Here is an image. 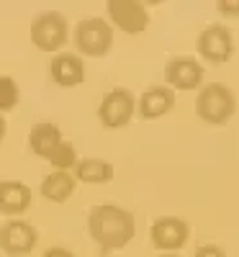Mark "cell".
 <instances>
[{"label":"cell","instance_id":"1","mask_svg":"<svg viewBox=\"0 0 239 257\" xmlns=\"http://www.w3.org/2000/svg\"><path fill=\"white\" fill-rule=\"evenodd\" d=\"M88 234L95 242L100 254L121 252L137 234L134 213L118 203H111V201L98 203L88 213Z\"/></svg>","mask_w":239,"mask_h":257},{"label":"cell","instance_id":"2","mask_svg":"<svg viewBox=\"0 0 239 257\" xmlns=\"http://www.w3.org/2000/svg\"><path fill=\"white\" fill-rule=\"evenodd\" d=\"M72 31H70V21L64 13L59 11H41L34 16L31 26H29V39L31 44L39 52H47V54H59L62 47L70 41Z\"/></svg>","mask_w":239,"mask_h":257},{"label":"cell","instance_id":"3","mask_svg":"<svg viewBox=\"0 0 239 257\" xmlns=\"http://www.w3.org/2000/svg\"><path fill=\"white\" fill-rule=\"evenodd\" d=\"M72 44L80 57H105L113 47V26L100 16H88L72 29Z\"/></svg>","mask_w":239,"mask_h":257},{"label":"cell","instance_id":"4","mask_svg":"<svg viewBox=\"0 0 239 257\" xmlns=\"http://www.w3.org/2000/svg\"><path fill=\"white\" fill-rule=\"evenodd\" d=\"M236 111V98L234 93L221 82H208L195 95V116L211 126L226 123Z\"/></svg>","mask_w":239,"mask_h":257},{"label":"cell","instance_id":"5","mask_svg":"<svg viewBox=\"0 0 239 257\" xmlns=\"http://www.w3.org/2000/svg\"><path fill=\"white\" fill-rule=\"evenodd\" d=\"M137 116V98L126 88H111L98 105V121L103 128H124Z\"/></svg>","mask_w":239,"mask_h":257},{"label":"cell","instance_id":"6","mask_svg":"<svg viewBox=\"0 0 239 257\" xmlns=\"http://www.w3.org/2000/svg\"><path fill=\"white\" fill-rule=\"evenodd\" d=\"M105 16L113 29H118L121 34H129V36L144 34L149 26V11L139 0H108Z\"/></svg>","mask_w":239,"mask_h":257},{"label":"cell","instance_id":"7","mask_svg":"<svg viewBox=\"0 0 239 257\" xmlns=\"http://www.w3.org/2000/svg\"><path fill=\"white\" fill-rule=\"evenodd\" d=\"M195 49H198V54L206 62L224 64L234 54V34L224 24H211V26H206L198 34V39H195Z\"/></svg>","mask_w":239,"mask_h":257},{"label":"cell","instance_id":"8","mask_svg":"<svg viewBox=\"0 0 239 257\" xmlns=\"http://www.w3.org/2000/svg\"><path fill=\"white\" fill-rule=\"evenodd\" d=\"M39 234L26 219H8L0 226V249L8 257H26L34 252Z\"/></svg>","mask_w":239,"mask_h":257},{"label":"cell","instance_id":"9","mask_svg":"<svg viewBox=\"0 0 239 257\" xmlns=\"http://www.w3.org/2000/svg\"><path fill=\"white\" fill-rule=\"evenodd\" d=\"M165 85L170 90H201L203 64L188 54L172 57L165 67Z\"/></svg>","mask_w":239,"mask_h":257},{"label":"cell","instance_id":"10","mask_svg":"<svg viewBox=\"0 0 239 257\" xmlns=\"http://www.w3.org/2000/svg\"><path fill=\"white\" fill-rule=\"evenodd\" d=\"M149 239L160 252H178L190 239V224L178 216H160L152 221Z\"/></svg>","mask_w":239,"mask_h":257},{"label":"cell","instance_id":"11","mask_svg":"<svg viewBox=\"0 0 239 257\" xmlns=\"http://www.w3.org/2000/svg\"><path fill=\"white\" fill-rule=\"evenodd\" d=\"M49 75L59 88H77L85 82V62L77 52H59L49 62Z\"/></svg>","mask_w":239,"mask_h":257},{"label":"cell","instance_id":"12","mask_svg":"<svg viewBox=\"0 0 239 257\" xmlns=\"http://www.w3.org/2000/svg\"><path fill=\"white\" fill-rule=\"evenodd\" d=\"M34 193L24 180H0V213L8 219H21L31 208Z\"/></svg>","mask_w":239,"mask_h":257},{"label":"cell","instance_id":"13","mask_svg":"<svg viewBox=\"0 0 239 257\" xmlns=\"http://www.w3.org/2000/svg\"><path fill=\"white\" fill-rule=\"evenodd\" d=\"M172 108H175V90H170L167 85H152L137 100V116L144 121L162 118Z\"/></svg>","mask_w":239,"mask_h":257},{"label":"cell","instance_id":"14","mask_svg":"<svg viewBox=\"0 0 239 257\" xmlns=\"http://www.w3.org/2000/svg\"><path fill=\"white\" fill-rule=\"evenodd\" d=\"M64 142L62 132H59V126L57 123H49V121H39L31 126V132H29V149L41 157V160H49V155L54 152V149Z\"/></svg>","mask_w":239,"mask_h":257},{"label":"cell","instance_id":"15","mask_svg":"<svg viewBox=\"0 0 239 257\" xmlns=\"http://www.w3.org/2000/svg\"><path fill=\"white\" fill-rule=\"evenodd\" d=\"M72 175L77 183H85V185H103V183H111L116 170L108 160H100V157H80Z\"/></svg>","mask_w":239,"mask_h":257},{"label":"cell","instance_id":"16","mask_svg":"<svg viewBox=\"0 0 239 257\" xmlns=\"http://www.w3.org/2000/svg\"><path fill=\"white\" fill-rule=\"evenodd\" d=\"M77 188V180L72 173H62V170H52L49 175H44V180H41L39 185V193L41 198H47L52 203H64L72 198V193Z\"/></svg>","mask_w":239,"mask_h":257},{"label":"cell","instance_id":"17","mask_svg":"<svg viewBox=\"0 0 239 257\" xmlns=\"http://www.w3.org/2000/svg\"><path fill=\"white\" fill-rule=\"evenodd\" d=\"M77 149H75V144L72 142H67V139H64L57 149H54V152L49 155V165H52V170H62V173H72V170H75V165H77Z\"/></svg>","mask_w":239,"mask_h":257},{"label":"cell","instance_id":"18","mask_svg":"<svg viewBox=\"0 0 239 257\" xmlns=\"http://www.w3.org/2000/svg\"><path fill=\"white\" fill-rule=\"evenodd\" d=\"M21 100V90H18V82L11 75H0V113H11Z\"/></svg>","mask_w":239,"mask_h":257},{"label":"cell","instance_id":"19","mask_svg":"<svg viewBox=\"0 0 239 257\" xmlns=\"http://www.w3.org/2000/svg\"><path fill=\"white\" fill-rule=\"evenodd\" d=\"M216 11H219L224 18H239V0H219V3H216Z\"/></svg>","mask_w":239,"mask_h":257},{"label":"cell","instance_id":"20","mask_svg":"<svg viewBox=\"0 0 239 257\" xmlns=\"http://www.w3.org/2000/svg\"><path fill=\"white\" fill-rule=\"evenodd\" d=\"M193 257H229L219 244H206V247H201L198 252H195Z\"/></svg>","mask_w":239,"mask_h":257},{"label":"cell","instance_id":"21","mask_svg":"<svg viewBox=\"0 0 239 257\" xmlns=\"http://www.w3.org/2000/svg\"><path fill=\"white\" fill-rule=\"evenodd\" d=\"M41 257H75L67 247H49L44 254H41Z\"/></svg>","mask_w":239,"mask_h":257},{"label":"cell","instance_id":"22","mask_svg":"<svg viewBox=\"0 0 239 257\" xmlns=\"http://www.w3.org/2000/svg\"><path fill=\"white\" fill-rule=\"evenodd\" d=\"M6 134H8V121H6V116H3V113H0V144H3Z\"/></svg>","mask_w":239,"mask_h":257},{"label":"cell","instance_id":"23","mask_svg":"<svg viewBox=\"0 0 239 257\" xmlns=\"http://www.w3.org/2000/svg\"><path fill=\"white\" fill-rule=\"evenodd\" d=\"M157 257H183V254H178V252H160Z\"/></svg>","mask_w":239,"mask_h":257}]
</instances>
